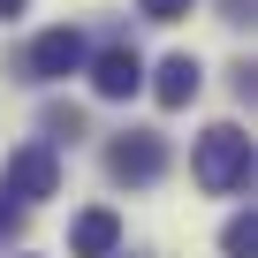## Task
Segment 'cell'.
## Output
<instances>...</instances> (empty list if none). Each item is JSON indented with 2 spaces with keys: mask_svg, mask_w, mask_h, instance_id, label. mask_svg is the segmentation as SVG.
Wrapping results in <instances>:
<instances>
[{
  "mask_svg": "<svg viewBox=\"0 0 258 258\" xmlns=\"http://www.w3.org/2000/svg\"><path fill=\"white\" fill-rule=\"evenodd\" d=\"M23 8H31V0H0V23H8V16H23Z\"/></svg>",
  "mask_w": 258,
  "mask_h": 258,
  "instance_id": "cell-12",
  "label": "cell"
},
{
  "mask_svg": "<svg viewBox=\"0 0 258 258\" xmlns=\"http://www.w3.org/2000/svg\"><path fill=\"white\" fill-rule=\"evenodd\" d=\"M137 84H145V61L129 53V46H106V53L91 61V91H99V99H129Z\"/></svg>",
  "mask_w": 258,
  "mask_h": 258,
  "instance_id": "cell-5",
  "label": "cell"
},
{
  "mask_svg": "<svg viewBox=\"0 0 258 258\" xmlns=\"http://www.w3.org/2000/svg\"><path fill=\"white\" fill-rule=\"evenodd\" d=\"M220 250H228V258H258V220H250V213H235V220L220 228Z\"/></svg>",
  "mask_w": 258,
  "mask_h": 258,
  "instance_id": "cell-8",
  "label": "cell"
},
{
  "mask_svg": "<svg viewBox=\"0 0 258 258\" xmlns=\"http://www.w3.org/2000/svg\"><path fill=\"white\" fill-rule=\"evenodd\" d=\"M76 129H84V114H76V106H46V145L76 137Z\"/></svg>",
  "mask_w": 258,
  "mask_h": 258,
  "instance_id": "cell-9",
  "label": "cell"
},
{
  "mask_svg": "<svg viewBox=\"0 0 258 258\" xmlns=\"http://www.w3.org/2000/svg\"><path fill=\"white\" fill-rule=\"evenodd\" d=\"M114 243H121V220H114L106 205H91V213H76V228H69V250H76V258H106Z\"/></svg>",
  "mask_w": 258,
  "mask_h": 258,
  "instance_id": "cell-7",
  "label": "cell"
},
{
  "mask_svg": "<svg viewBox=\"0 0 258 258\" xmlns=\"http://www.w3.org/2000/svg\"><path fill=\"white\" fill-rule=\"evenodd\" d=\"M160 167H167V145L145 137V129H129V137L106 145V175L114 182H160Z\"/></svg>",
  "mask_w": 258,
  "mask_h": 258,
  "instance_id": "cell-3",
  "label": "cell"
},
{
  "mask_svg": "<svg viewBox=\"0 0 258 258\" xmlns=\"http://www.w3.org/2000/svg\"><path fill=\"white\" fill-rule=\"evenodd\" d=\"M137 8H145V16H152V23H182V16H190V8H198V0H137Z\"/></svg>",
  "mask_w": 258,
  "mask_h": 258,
  "instance_id": "cell-10",
  "label": "cell"
},
{
  "mask_svg": "<svg viewBox=\"0 0 258 258\" xmlns=\"http://www.w3.org/2000/svg\"><path fill=\"white\" fill-rule=\"evenodd\" d=\"M198 84H205V69H198L190 53H167V61H160V76H152V99H160V106H190V99H198Z\"/></svg>",
  "mask_w": 258,
  "mask_h": 258,
  "instance_id": "cell-6",
  "label": "cell"
},
{
  "mask_svg": "<svg viewBox=\"0 0 258 258\" xmlns=\"http://www.w3.org/2000/svg\"><path fill=\"white\" fill-rule=\"evenodd\" d=\"M0 190H8V198H53V190H61V160H53V145H23V152H8Z\"/></svg>",
  "mask_w": 258,
  "mask_h": 258,
  "instance_id": "cell-2",
  "label": "cell"
},
{
  "mask_svg": "<svg viewBox=\"0 0 258 258\" xmlns=\"http://www.w3.org/2000/svg\"><path fill=\"white\" fill-rule=\"evenodd\" d=\"M16 235V205H8V190H0V243Z\"/></svg>",
  "mask_w": 258,
  "mask_h": 258,
  "instance_id": "cell-11",
  "label": "cell"
},
{
  "mask_svg": "<svg viewBox=\"0 0 258 258\" xmlns=\"http://www.w3.org/2000/svg\"><path fill=\"white\" fill-rule=\"evenodd\" d=\"M198 182L213 190V198H235V190H250V137H243V129H205V137H198Z\"/></svg>",
  "mask_w": 258,
  "mask_h": 258,
  "instance_id": "cell-1",
  "label": "cell"
},
{
  "mask_svg": "<svg viewBox=\"0 0 258 258\" xmlns=\"http://www.w3.org/2000/svg\"><path fill=\"white\" fill-rule=\"evenodd\" d=\"M84 69V31H46V38H31V76H76Z\"/></svg>",
  "mask_w": 258,
  "mask_h": 258,
  "instance_id": "cell-4",
  "label": "cell"
}]
</instances>
